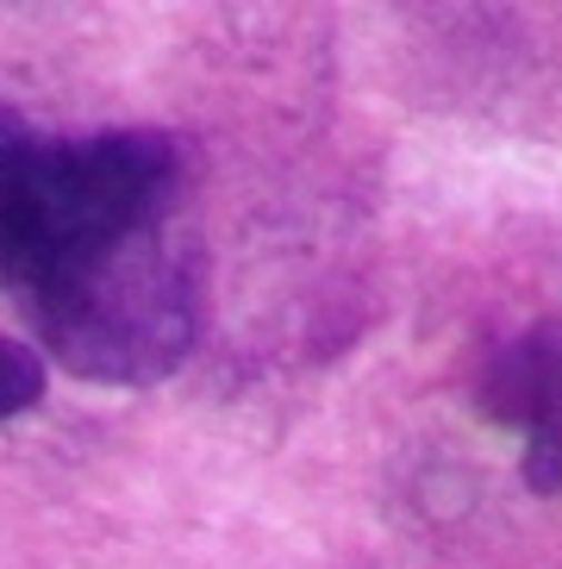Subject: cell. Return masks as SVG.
Returning <instances> with one entry per match:
<instances>
[{
    "mask_svg": "<svg viewBox=\"0 0 562 569\" xmlns=\"http://www.w3.org/2000/svg\"><path fill=\"white\" fill-rule=\"evenodd\" d=\"M182 157L163 132H44L0 107V288L32 295L76 257L175 213Z\"/></svg>",
    "mask_w": 562,
    "mask_h": 569,
    "instance_id": "6da1fadb",
    "label": "cell"
},
{
    "mask_svg": "<svg viewBox=\"0 0 562 569\" xmlns=\"http://www.w3.org/2000/svg\"><path fill=\"white\" fill-rule=\"evenodd\" d=\"M19 313L38 357H57L88 382H157L194 345L200 276L175 226L157 219L19 295Z\"/></svg>",
    "mask_w": 562,
    "mask_h": 569,
    "instance_id": "7a4b0ae2",
    "label": "cell"
},
{
    "mask_svg": "<svg viewBox=\"0 0 562 569\" xmlns=\"http://www.w3.org/2000/svg\"><path fill=\"white\" fill-rule=\"evenodd\" d=\"M481 401H488L494 419L531 432L525 482L531 488H562V332L519 338L513 351L488 369Z\"/></svg>",
    "mask_w": 562,
    "mask_h": 569,
    "instance_id": "3957f363",
    "label": "cell"
},
{
    "mask_svg": "<svg viewBox=\"0 0 562 569\" xmlns=\"http://www.w3.org/2000/svg\"><path fill=\"white\" fill-rule=\"evenodd\" d=\"M44 401V357L19 338H0V419Z\"/></svg>",
    "mask_w": 562,
    "mask_h": 569,
    "instance_id": "277c9868",
    "label": "cell"
}]
</instances>
